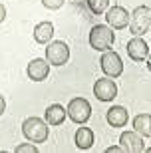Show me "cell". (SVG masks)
<instances>
[{"label":"cell","instance_id":"6da1fadb","mask_svg":"<svg viewBox=\"0 0 151 153\" xmlns=\"http://www.w3.org/2000/svg\"><path fill=\"white\" fill-rule=\"evenodd\" d=\"M22 133L32 143H44L50 135V127L46 123V119L32 115V117H26L22 121Z\"/></svg>","mask_w":151,"mask_h":153},{"label":"cell","instance_id":"7a4b0ae2","mask_svg":"<svg viewBox=\"0 0 151 153\" xmlns=\"http://www.w3.org/2000/svg\"><path fill=\"white\" fill-rule=\"evenodd\" d=\"M112 30H113L112 26H106V24H95L90 30V46L95 52L112 50L113 42H115V34Z\"/></svg>","mask_w":151,"mask_h":153},{"label":"cell","instance_id":"3957f363","mask_svg":"<svg viewBox=\"0 0 151 153\" xmlns=\"http://www.w3.org/2000/svg\"><path fill=\"white\" fill-rule=\"evenodd\" d=\"M129 32L133 36H143L151 28V8L149 6H137L131 14H129Z\"/></svg>","mask_w":151,"mask_h":153},{"label":"cell","instance_id":"277c9868","mask_svg":"<svg viewBox=\"0 0 151 153\" xmlns=\"http://www.w3.org/2000/svg\"><path fill=\"white\" fill-rule=\"evenodd\" d=\"M66 111H68V117L78 125H84L91 117V105L86 97H74L72 102L68 103Z\"/></svg>","mask_w":151,"mask_h":153},{"label":"cell","instance_id":"5b68a950","mask_svg":"<svg viewBox=\"0 0 151 153\" xmlns=\"http://www.w3.org/2000/svg\"><path fill=\"white\" fill-rule=\"evenodd\" d=\"M46 60L50 62V66H64V64H68V60H70V46L64 40L48 42Z\"/></svg>","mask_w":151,"mask_h":153},{"label":"cell","instance_id":"8992f818","mask_svg":"<svg viewBox=\"0 0 151 153\" xmlns=\"http://www.w3.org/2000/svg\"><path fill=\"white\" fill-rule=\"evenodd\" d=\"M100 66H101V72L106 76H109V78H119L123 74V62L119 58V54L113 50H106L101 54Z\"/></svg>","mask_w":151,"mask_h":153},{"label":"cell","instance_id":"52a82bcc","mask_svg":"<svg viewBox=\"0 0 151 153\" xmlns=\"http://www.w3.org/2000/svg\"><path fill=\"white\" fill-rule=\"evenodd\" d=\"M94 96L97 97L100 102H113L115 96H118V84H115L113 78H109V76L95 79V84H94Z\"/></svg>","mask_w":151,"mask_h":153},{"label":"cell","instance_id":"ba28073f","mask_svg":"<svg viewBox=\"0 0 151 153\" xmlns=\"http://www.w3.org/2000/svg\"><path fill=\"white\" fill-rule=\"evenodd\" d=\"M106 20L107 26H112L113 30H123L129 24V12L119 4H113L106 10Z\"/></svg>","mask_w":151,"mask_h":153},{"label":"cell","instance_id":"9c48e42d","mask_svg":"<svg viewBox=\"0 0 151 153\" xmlns=\"http://www.w3.org/2000/svg\"><path fill=\"white\" fill-rule=\"evenodd\" d=\"M26 74L32 82H44L50 74V62L46 58H34L26 66Z\"/></svg>","mask_w":151,"mask_h":153},{"label":"cell","instance_id":"30bf717a","mask_svg":"<svg viewBox=\"0 0 151 153\" xmlns=\"http://www.w3.org/2000/svg\"><path fill=\"white\" fill-rule=\"evenodd\" d=\"M127 56L133 60V62H143L149 56V46L141 36H133V38L127 42Z\"/></svg>","mask_w":151,"mask_h":153},{"label":"cell","instance_id":"8fae6325","mask_svg":"<svg viewBox=\"0 0 151 153\" xmlns=\"http://www.w3.org/2000/svg\"><path fill=\"white\" fill-rule=\"evenodd\" d=\"M119 143H121L123 151L127 153H141L145 151V145H143V139L137 131H123L121 135H119Z\"/></svg>","mask_w":151,"mask_h":153},{"label":"cell","instance_id":"7c38bea8","mask_svg":"<svg viewBox=\"0 0 151 153\" xmlns=\"http://www.w3.org/2000/svg\"><path fill=\"white\" fill-rule=\"evenodd\" d=\"M106 119L112 127H125L127 125V119H129V114L123 105H112V108L107 109Z\"/></svg>","mask_w":151,"mask_h":153},{"label":"cell","instance_id":"4fadbf2b","mask_svg":"<svg viewBox=\"0 0 151 153\" xmlns=\"http://www.w3.org/2000/svg\"><path fill=\"white\" fill-rule=\"evenodd\" d=\"M68 111L64 109V105H60V103H52V105H48L44 111V119L48 125H62L64 123V119H66Z\"/></svg>","mask_w":151,"mask_h":153},{"label":"cell","instance_id":"5bb4252c","mask_svg":"<svg viewBox=\"0 0 151 153\" xmlns=\"http://www.w3.org/2000/svg\"><path fill=\"white\" fill-rule=\"evenodd\" d=\"M34 40L38 42V44H48L52 40V36H54V24L52 22H38L36 26H34Z\"/></svg>","mask_w":151,"mask_h":153},{"label":"cell","instance_id":"9a60e30c","mask_svg":"<svg viewBox=\"0 0 151 153\" xmlns=\"http://www.w3.org/2000/svg\"><path fill=\"white\" fill-rule=\"evenodd\" d=\"M74 141H76V147L78 149L86 151V149H90L91 145H94L95 135H94V131H91L90 127H78L76 135H74Z\"/></svg>","mask_w":151,"mask_h":153},{"label":"cell","instance_id":"2e32d148","mask_svg":"<svg viewBox=\"0 0 151 153\" xmlns=\"http://www.w3.org/2000/svg\"><path fill=\"white\" fill-rule=\"evenodd\" d=\"M133 129L141 137H151V115L149 114H139L133 117Z\"/></svg>","mask_w":151,"mask_h":153},{"label":"cell","instance_id":"e0dca14e","mask_svg":"<svg viewBox=\"0 0 151 153\" xmlns=\"http://www.w3.org/2000/svg\"><path fill=\"white\" fill-rule=\"evenodd\" d=\"M88 8L94 14H103L109 8V0H88Z\"/></svg>","mask_w":151,"mask_h":153},{"label":"cell","instance_id":"ac0fdd59","mask_svg":"<svg viewBox=\"0 0 151 153\" xmlns=\"http://www.w3.org/2000/svg\"><path fill=\"white\" fill-rule=\"evenodd\" d=\"M64 2L66 0H42L44 8H48V10H60L62 6H64Z\"/></svg>","mask_w":151,"mask_h":153},{"label":"cell","instance_id":"d6986e66","mask_svg":"<svg viewBox=\"0 0 151 153\" xmlns=\"http://www.w3.org/2000/svg\"><path fill=\"white\" fill-rule=\"evenodd\" d=\"M36 151H38V147H36L32 141L30 143H22V145L16 147V153H36Z\"/></svg>","mask_w":151,"mask_h":153},{"label":"cell","instance_id":"ffe728a7","mask_svg":"<svg viewBox=\"0 0 151 153\" xmlns=\"http://www.w3.org/2000/svg\"><path fill=\"white\" fill-rule=\"evenodd\" d=\"M119 151H123L121 145H112V147H107V149H106V153H119Z\"/></svg>","mask_w":151,"mask_h":153},{"label":"cell","instance_id":"44dd1931","mask_svg":"<svg viewBox=\"0 0 151 153\" xmlns=\"http://www.w3.org/2000/svg\"><path fill=\"white\" fill-rule=\"evenodd\" d=\"M4 18H6V8H4V4H0V24L4 22Z\"/></svg>","mask_w":151,"mask_h":153},{"label":"cell","instance_id":"7402d4cb","mask_svg":"<svg viewBox=\"0 0 151 153\" xmlns=\"http://www.w3.org/2000/svg\"><path fill=\"white\" fill-rule=\"evenodd\" d=\"M4 109H6V102H4V97L0 96V115L4 114Z\"/></svg>","mask_w":151,"mask_h":153},{"label":"cell","instance_id":"603a6c76","mask_svg":"<svg viewBox=\"0 0 151 153\" xmlns=\"http://www.w3.org/2000/svg\"><path fill=\"white\" fill-rule=\"evenodd\" d=\"M147 70H149V72H151V54H149V56H147Z\"/></svg>","mask_w":151,"mask_h":153},{"label":"cell","instance_id":"cb8c5ba5","mask_svg":"<svg viewBox=\"0 0 151 153\" xmlns=\"http://www.w3.org/2000/svg\"><path fill=\"white\" fill-rule=\"evenodd\" d=\"M145 151H149V153H151V147H149V149H145Z\"/></svg>","mask_w":151,"mask_h":153},{"label":"cell","instance_id":"d4e9b609","mask_svg":"<svg viewBox=\"0 0 151 153\" xmlns=\"http://www.w3.org/2000/svg\"><path fill=\"white\" fill-rule=\"evenodd\" d=\"M149 32H151V28H149Z\"/></svg>","mask_w":151,"mask_h":153}]
</instances>
